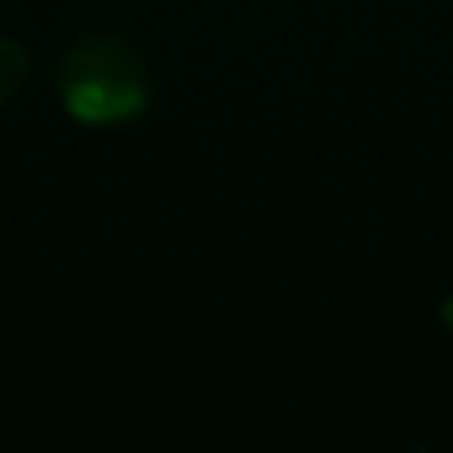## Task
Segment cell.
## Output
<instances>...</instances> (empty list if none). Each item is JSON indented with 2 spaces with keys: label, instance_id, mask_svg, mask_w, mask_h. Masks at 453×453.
<instances>
[{
  "label": "cell",
  "instance_id": "obj_1",
  "mask_svg": "<svg viewBox=\"0 0 453 453\" xmlns=\"http://www.w3.org/2000/svg\"><path fill=\"white\" fill-rule=\"evenodd\" d=\"M60 99L85 124H120L145 110L149 85L138 53L117 35H85L60 57Z\"/></svg>",
  "mask_w": 453,
  "mask_h": 453
},
{
  "label": "cell",
  "instance_id": "obj_2",
  "mask_svg": "<svg viewBox=\"0 0 453 453\" xmlns=\"http://www.w3.org/2000/svg\"><path fill=\"white\" fill-rule=\"evenodd\" d=\"M25 74H28V57H25V50H21L18 42H11V39L0 35V106L21 88Z\"/></svg>",
  "mask_w": 453,
  "mask_h": 453
}]
</instances>
